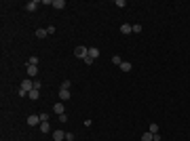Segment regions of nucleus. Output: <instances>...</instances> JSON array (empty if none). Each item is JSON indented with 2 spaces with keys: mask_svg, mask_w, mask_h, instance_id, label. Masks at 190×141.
Returning a JSON list of instances; mask_svg holds the SVG:
<instances>
[{
  "mask_svg": "<svg viewBox=\"0 0 190 141\" xmlns=\"http://www.w3.org/2000/svg\"><path fill=\"white\" fill-rule=\"evenodd\" d=\"M34 88V80L32 78H26V80H21V88H19V97H26L28 93Z\"/></svg>",
  "mask_w": 190,
  "mask_h": 141,
  "instance_id": "f257e3e1",
  "label": "nucleus"
},
{
  "mask_svg": "<svg viewBox=\"0 0 190 141\" xmlns=\"http://www.w3.org/2000/svg\"><path fill=\"white\" fill-rule=\"evenodd\" d=\"M87 55H89V49H87V46H76V49H74V57H78V59L85 61Z\"/></svg>",
  "mask_w": 190,
  "mask_h": 141,
  "instance_id": "f03ea898",
  "label": "nucleus"
},
{
  "mask_svg": "<svg viewBox=\"0 0 190 141\" xmlns=\"http://www.w3.org/2000/svg\"><path fill=\"white\" fill-rule=\"evenodd\" d=\"M38 122H42L38 114H30V116H28V124H30V126H36Z\"/></svg>",
  "mask_w": 190,
  "mask_h": 141,
  "instance_id": "7ed1b4c3",
  "label": "nucleus"
},
{
  "mask_svg": "<svg viewBox=\"0 0 190 141\" xmlns=\"http://www.w3.org/2000/svg\"><path fill=\"white\" fill-rule=\"evenodd\" d=\"M26 72H28V78L38 76V65H28V67H26Z\"/></svg>",
  "mask_w": 190,
  "mask_h": 141,
  "instance_id": "20e7f679",
  "label": "nucleus"
},
{
  "mask_svg": "<svg viewBox=\"0 0 190 141\" xmlns=\"http://www.w3.org/2000/svg\"><path fill=\"white\" fill-rule=\"evenodd\" d=\"M70 97H72V93H70L68 88H59V99L61 101H68Z\"/></svg>",
  "mask_w": 190,
  "mask_h": 141,
  "instance_id": "39448f33",
  "label": "nucleus"
},
{
  "mask_svg": "<svg viewBox=\"0 0 190 141\" xmlns=\"http://www.w3.org/2000/svg\"><path fill=\"white\" fill-rule=\"evenodd\" d=\"M91 61H95V59H97L99 57V49H95V46H91V49H89V55H87Z\"/></svg>",
  "mask_w": 190,
  "mask_h": 141,
  "instance_id": "423d86ee",
  "label": "nucleus"
},
{
  "mask_svg": "<svg viewBox=\"0 0 190 141\" xmlns=\"http://www.w3.org/2000/svg\"><path fill=\"white\" fill-rule=\"evenodd\" d=\"M38 4H40L38 0H30V2L26 4V11H30V13H32V11H36V9H38Z\"/></svg>",
  "mask_w": 190,
  "mask_h": 141,
  "instance_id": "0eeeda50",
  "label": "nucleus"
},
{
  "mask_svg": "<svg viewBox=\"0 0 190 141\" xmlns=\"http://www.w3.org/2000/svg\"><path fill=\"white\" fill-rule=\"evenodd\" d=\"M118 67H121V72H131V67H133V63H131V61H123V63L118 65Z\"/></svg>",
  "mask_w": 190,
  "mask_h": 141,
  "instance_id": "6e6552de",
  "label": "nucleus"
},
{
  "mask_svg": "<svg viewBox=\"0 0 190 141\" xmlns=\"http://www.w3.org/2000/svg\"><path fill=\"white\" fill-rule=\"evenodd\" d=\"M63 110H66V107H63V103H61V101H59V103H55V107H53V112H55L57 116H61V114H66Z\"/></svg>",
  "mask_w": 190,
  "mask_h": 141,
  "instance_id": "1a4fd4ad",
  "label": "nucleus"
},
{
  "mask_svg": "<svg viewBox=\"0 0 190 141\" xmlns=\"http://www.w3.org/2000/svg\"><path fill=\"white\" fill-rule=\"evenodd\" d=\"M63 139H66V133L63 131H55L53 133V141H63Z\"/></svg>",
  "mask_w": 190,
  "mask_h": 141,
  "instance_id": "9d476101",
  "label": "nucleus"
},
{
  "mask_svg": "<svg viewBox=\"0 0 190 141\" xmlns=\"http://www.w3.org/2000/svg\"><path fill=\"white\" fill-rule=\"evenodd\" d=\"M28 97H30V99H32V101H36V99H38V97H40V91H38V88H32V91H30V93H28Z\"/></svg>",
  "mask_w": 190,
  "mask_h": 141,
  "instance_id": "9b49d317",
  "label": "nucleus"
},
{
  "mask_svg": "<svg viewBox=\"0 0 190 141\" xmlns=\"http://www.w3.org/2000/svg\"><path fill=\"white\" fill-rule=\"evenodd\" d=\"M53 7H55L57 11H61V9H66V0H53Z\"/></svg>",
  "mask_w": 190,
  "mask_h": 141,
  "instance_id": "f8f14e48",
  "label": "nucleus"
},
{
  "mask_svg": "<svg viewBox=\"0 0 190 141\" xmlns=\"http://www.w3.org/2000/svg\"><path fill=\"white\" fill-rule=\"evenodd\" d=\"M121 32H123V34H131V32H133V26H129V23H123V26H121Z\"/></svg>",
  "mask_w": 190,
  "mask_h": 141,
  "instance_id": "ddd939ff",
  "label": "nucleus"
},
{
  "mask_svg": "<svg viewBox=\"0 0 190 141\" xmlns=\"http://www.w3.org/2000/svg\"><path fill=\"white\" fill-rule=\"evenodd\" d=\"M49 34H46V28H38L36 30V38H46Z\"/></svg>",
  "mask_w": 190,
  "mask_h": 141,
  "instance_id": "4468645a",
  "label": "nucleus"
},
{
  "mask_svg": "<svg viewBox=\"0 0 190 141\" xmlns=\"http://www.w3.org/2000/svg\"><path fill=\"white\" fill-rule=\"evenodd\" d=\"M40 131H42V133H49V131H51V124H49V122H40Z\"/></svg>",
  "mask_w": 190,
  "mask_h": 141,
  "instance_id": "2eb2a0df",
  "label": "nucleus"
},
{
  "mask_svg": "<svg viewBox=\"0 0 190 141\" xmlns=\"http://www.w3.org/2000/svg\"><path fill=\"white\" fill-rule=\"evenodd\" d=\"M152 139H154V135H152L150 131H148V133H144V135H141V141H152Z\"/></svg>",
  "mask_w": 190,
  "mask_h": 141,
  "instance_id": "dca6fc26",
  "label": "nucleus"
},
{
  "mask_svg": "<svg viewBox=\"0 0 190 141\" xmlns=\"http://www.w3.org/2000/svg\"><path fill=\"white\" fill-rule=\"evenodd\" d=\"M112 63H114V65H121V63H123L121 55H114V57H112Z\"/></svg>",
  "mask_w": 190,
  "mask_h": 141,
  "instance_id": "f3484780",
  "label": "nucleus"
},
{
  "mask_svg": "<svg viewBox=\"0 0 190 141\" xmlns=\"http://www.w3.org/2000/svg\"><path fill=\"white\" fill-rule=\"evenodd\" d=\"M28 65H38V57H30L28 59Z\"/></svg>",
  "mask_w": 190,
  "mask_h": 141,
  "instance_id": "a211bd4d",
  "label": "nucleus"
},
{
  "mask_svg": "<svg viewBox=\"0 0 190 141\" xmlns=\"http://www.w3.org/2000/svg\"><path fill=\"white\" fill-rule=\"evenodd\" d=\"M148 131H150L152 135H156V133H158V124H150V129H148Z\"/></svg>",
  "mask_w": 190,
  "mask_h": 141,
  "instance_id": "6ab92c4d",
  "label": "nucleus"
},
{
  "mask_svg": "<svg viewBox=\"0 0 190 141\" xmlns=\"http://www.w3.org/2000/svg\"><path fill=\"white\" fill-rule=\"evenodd\" d=\"M70 86H72V82H70V80H63V82H61V88H68V91H70Z\"/></svg>",
  "mask_w": 190,
  "mask_h": 141,
  "instance_id": "aec40b11",
  "label": "nucleus"
},
{
  "mask_svg": "<svg viewBox=\"0 0 190 141\" xmlns=\"http://www.w3.org/2000/svg\"><path fill=\"white\" fill-rule=\"evenodd\" d=\"M40 120H42V122H49V114L42 112V114H40Z\"/></svg>",
  "mask_w": 190,
  "mask_h": 141,
  "instance_id": "412c9836",
  "label": "nucleus"
},
{
  "mask_svg": "<svg viewBox=\"0 0 190 141\" xmlns=\"http://www.w3.org/2000/svg\"><path fill=\"white\" fill-rule=\"evenodd\" d=\"M133 32H135V34H139V32H141V26H139V23H135V26H133Z\"/></svg>",
  "mask_w": 190,
  "mask_h": 141,
  "instance_id": "4be33fe9",
  "label": "nucleus"
},
{
  "mask_svg": "<svg viewBox=\"0 0 190 141\" xmlns=\"http://www.w3.org/2000/svg\"><path fill=\"white\" fill-rule=\"evenodd\" d=\"M116 7H121V9H123V7H127V2H125V0H116Z\"/></svg>",
  "mask_w": 190,
  "mask_h": 141,
  "instance_id": "5701e85b",
  "label": "nucleus"
},
{
  "mask_svg": "<svg viewBox=\"0 0 190 141\" xmlns=\"http://www.w3.org/2000/svg\"><path fill=\"white\" fill-rule=\"evenodd\" d=\"M46 34H55V26H49V28H46Z\"/></svg>",
  "mask_w": 190,
  "mask_h": 141,
  "instance_id": "b1692460",
  "label": "nucleus"
}]
</instances>
